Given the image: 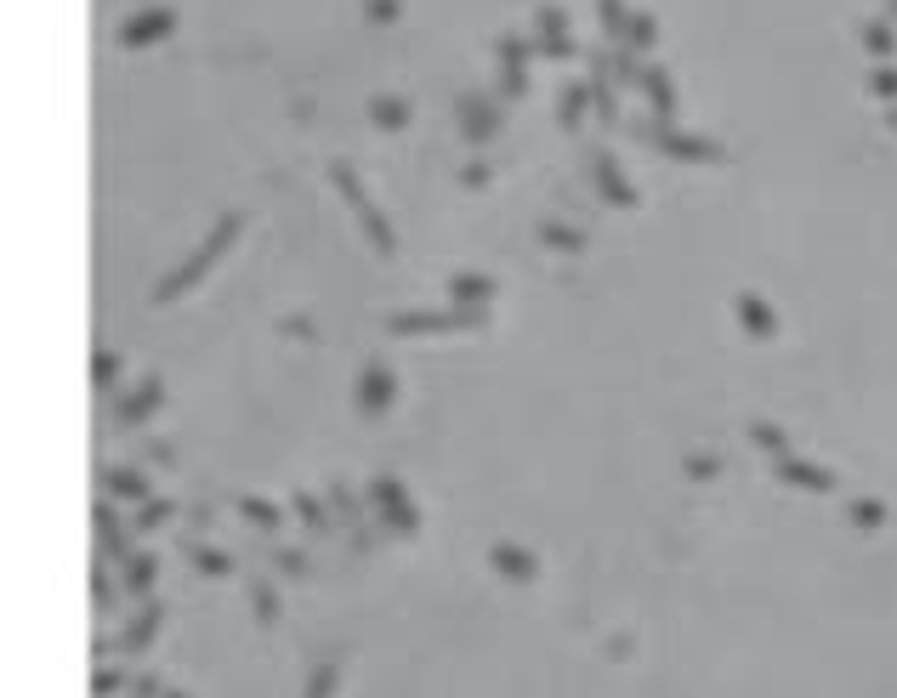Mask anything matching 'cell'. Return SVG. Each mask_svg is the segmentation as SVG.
<instances>
[{"instance_id":"6da1fadb","label":"cell","mask_w":897,"mask_h":698,"mask_svg":"<svg viewBox=\"0 0 897 698\" xmlns=\"http://www.w3.org/2000/svg\"><path fill=\"white\" fill-rule=\"evenodd\" d=\"M239 227H245V210H222V216H216V227L194 245V256H188L182 267H171V273L154 284V296H148V301H154V307H165V301H182V296H188V290H194V284L205 279V273H211V267L233 250Z\"/></svg>"},{"instance_id":"7a4b0ae2","label":"cell","mask_w":897,"mask_h":698,"mask_svg":"<svg viewBox=\"0 0 897 698\" xmlns=\"http://www.w3.org/2000/svg\"><path fill=\"white\" fill-rule=\"evenodd\" d=\"M330 182H335V193L352 205V216H358V227H364V239H370L375 256H398V233H392V222L381 216V205L364 193V182H358V171H352L347 159H335L330 165Z\"/></svg>"},{"instance_id":"3957f363","label":"cell","mask_w":897,"mask_h":698,"mask_svg":"<svg viewBox=\"0 0 897 698\" xmlns=\"http://www.w3.org/2000/svg\"><path fill=\"white\" fill-rule=\"evenodd\" d=\"M364 500H370L375 511H381V534H398V540H415L421 534V511L409 506V489H404V477H370V489H364Z\"/></svg>"},{"instance_id":"277c9868","label":"cell","mask_w":897,"mask_h":698,"mask_svg":"<svg viewBox=\"0 0 897 698\" xmlns=\"http://www.w3.org/2000/svg\"><path fill=\"white\" fill-rule=\"evenodd\" d=\"M489 307H426V313H392L387 335H455V330H483Z\"/></svg>"},{"instance_id":"5b68a950","label":"cell","mask_w":897,"mask_h":698,"mask_svg":"<svg viewBox=\"0 0 897 698\" xmlns=\"http://www.w3.org/2000/svg\"><path fill=\"white\" fill-rule=\"evenodd\" d=\"M352 403H358V415H364V420L392 415V403H398V375H392V364L370 358V364L358 369V381H352Z\"/></svg>"},{"instance_id":"8992f818","label":"cell","mask_w":897,"mask_h":698,"mask_svg":"<svg viewBox=\"0 0 897 698\" xmlns=\"http://www.w3.org/2000/svg\"><path fill=\"white\" fill-rule=\"evenodd\" d=\"M159 409H165V381H159V375H142L131 392H120V403H114V426H120V432H137V426H148Z\"/></svg>"},{"instance_id":"52a82bcc","label":"cell","mask_w":897,"mask_h":698,"mask_svg":"<svg viewBox=\"0 0 897 698\" xmlns=\"http://www.w3.org/2000/svg\"><path fill=\"white\" fill-rule=\"evenodd\" d=\"M91 523H97V557L103 562H114V568H125V562L137 557V545H131V534L137 528H125L120 517H114V500H97V511H91Z\"/></svg>"},{"instance_id":"ba28073f","label":"cell","mask_w":897,"mask_h":698,"mask_svg":"<svg viewBox=\"0 0 897 698\" xmlns=\"http://www.w3.org/2000/svg\"><path fill=\"white\" fill-rule=\"evenodd\" d=\"M159 625H165V602H159V596H148V602H142V608L120 625V636H114V653H120V659H137V653H148V647H154V636H159Z\"/></svg>"},{"instance_id":"9c48e42d","label":"cell","mask_w":897,"mask_h":698,"mask_svg":"<svg viewBox=\"0 0 897 698\" xmlns=\"http://www.w3.org/2000/svg\"><path fill=\"white\" fill-rule=\"evenodd\" d=\"M171 29H176L171 6H142V12H131V18L120 23V46L125 52H142V46H159Z\"/></svg>"},{"instance_id":"30bf717a","label":"cell","mask_w":897,"mask_h":698,"mask_svg":"<svg viewBox=\"0 0 897 698\" xmlns=\"http://www.w3.org/2000/svg\"><path fill=\"white\" fill-rule=\"evenodd\" d=\"M494 131H500V103H489L483 91H466V97H460V137L477 148V142H489Z\"/></svg>"},{"instance_id":"8fae6325","label":"cell","mask_w":897,"mask_h":698,"mask_svg":"<svg viewBox=\"0 0 897 698\" xmlns=\"http://www.w3.org/2000/svg\"><path fill=\"white\" fill-rule=\"evenodd\" d=\"M489 568L506 579V585H534V579H540V562L528 557L523 545H511V540H494L489 545Z\"/></svg>"},{"instance_id":"7c38bea8","label":"cell","mask_w":897,"mask_h":698,"mask_svg":"<svg viewBox=\"0 0 897 698\" xmlns=\"http://www.w3.org/2000/svg\"><path fill=\"white\" fill-rule=\"evenodd\" d=\"M494 301V279L489 273H449V307H489Z\"/></svg>"},{"instance_id":"4fadbf2b","label":"cell","mask_w":897,"mask_h":698,"mask_svg":"<svg viewBox=\"0 0 897 698\" xmlns=\"http://www.w3.org/2000/svg\"><path fill=\"white\" fill-rule=\"evenodd\" d=\"M154 579H159V557L154 551H137V557L120 568V591L137 596V602H148V596H154Z\"/></svg>"},{"instance_id":"5bb4252c","label":"cell","mask_w":897,"mask_h":698,"mask_svg":"<svg viewBox=\"0 0 897 698\" xmlns=\"http://www.w3.org/2000/svg\"><path fill=\"white\" fill-rule=\"evenodd\" d=\"M103 489H108V500H125V506L154 500V489H148V477H142L137 466H114V472H103Z\"/></svg>"},{"instance_id":"9a60e30c","label":"cell","mask_w":897,"mask_h":698,"mask_svg":"<svg viewBox=\"0 0 897 698\" xmlns=\"http://www.w3.org/2000/svg\"><path fill=\"white\" fill-rule=\"evenodd\" d=\"M591 171H597V188H602V199H608V205L636 210V188L625 182V176H619V165H614V159H608V154H597V159H591Z\"/></svg>"},{"instance_id":"2e32d148","label":"cell","mask_w":897,"mask_h":698,"mask_svg":"<svg viewBox=\"0 0 897 698\" xmlns=\"http://www.w3.org/2000/svg\"><path fill=\"white\" fill-rule=\"evenodd\" d=\"M409 114H415L409 97H392V91H375V97H370V125H375V131H404Z\"/></svg>"},{"instance_id":"e0dca14e","label":"cell","mask_w":897,"mask_h":698,"mask_svg":"<svg viewBox=\"0 0 897 698\" xmlns=\"http://www.w3.org/2000/svg\"><path fill=\"white\" fill-rule=\"evenodd\" d=\"M91 608H97V619H114V608H120V591H114V562L97 557V568H91Z\"/></svg>"},{"instance_id":"ac0fdd59","label":"cell","mask_w":897,"mask_h":698,"mask_svg":"<svg viewBox=\"0 0 897 698\" xmlns=\"http://www.w3.org/2000/svg\"><path fill=\"white\" fill-rule=\"evenodd\" d=\"M585 97H591V80L563 86V97H557V125H563V131H580L585 125Z\"/></svg>"},{"instance_id":"d6986e66","label":"cell","mask_w":897,"mask_h":698,"mask_svg":"<svg viewBox=\"0 0 897 698\" xmlns=\"http://www.w3.org/2000/svg\"><path fill=\"white\" fill-rule=\"evenodd\" d=\"M239 517L256 523L262 534H279V528H284V511L273 506V500H262V494H239Z\"/></svg>"},{"instance_id":"ffe728a7","label":"cell","mask_w":897,"mask_h":698,"mask_svg":"<svg viewBox=\"0 0 897 698\" xmlns=\"http://www.w3.org/2000/svg\"><path fill=\"white\" fill-rule=\"evenodd\" d=\"M290 511H296V517L313 528V534H335V511H330V500H313V494H290Z\"/></svg>"},{"instance_id":"44dd1931","label":"cell","mask_w":897,"mask_h":698,"mask_svg":"<svg viewBox=\"0 0 897 698\" xmlns=\"http://www.w3.org/2000/svg\"><path fill=\"white\" fill-rule=\"evenodd\" d=\"M250 613H256L262 630L279 625V591H273V579H250Z\"/></svg>"},{"instance_id":"7402d4cb","label":"cell","mask_w":897,"mask_h":698,"mask_svg":"<svg viewBox=\"0 0 897 698\" xmlns=\"http://www.w3.org/2000/svg\"><path fill=\"white\" fill-rule=\"evenodd\" d=\"M324 500H330V511H335V523H347V528H358L364 523V500L347 489V483H330L324 489Z\"/></svg>"},{"instance_id":"603a6c76","label":"cell","mask_w":897,"mask_h":698,"mask_svg":"<svg viewBox=\"0 0 897 698\" xmlns=\"http://www.w3.org/2000/svg\"><path fill=\"white\" fill-rule=\"evenodd\" d=\"M653 142H659V148H665V154H676V159H716V148H710V142L676 137V131H653Z\"/></svg>"},{"instance_id":"cb8c5ba5","label":"cell","mask_w":897,"mask_h":698,"mask_svg":"<svg viewBox=\"0 0 897 698\" xmlns=\"http://www.w3.org/2000/svg\"><path fill=\"white\" fill-rule=\"evenodd\" d=\"M540 245L580 256V250H585V233H580V227H563V222H540Z\"/></svg>"},{"instance_id":"d4e9b609","label":"cell","mask_w":897,"mask_h":698,"mask_svg":"<svg viewBox=\"0 0 897 698\" xmlns=\"http://www.w3.org/2000/svg\"><path fill=\"white\" fill-rule=\"evenodd\" d=\"M188 557H194V568L205 579H228L233 574V557L228 551H211V545H188Z\"/></svg>"},{"instance_id":"484cf974","label":"cell","mask_w":897,"mask_h":698,"mask_svg":"<svg viewBox=\"0 0 897 698\" xmlns=\"http://www.w3.org/2000/svg\"><path fill=\"white\" fill-rule=\"evenodd\" d=\"M171 517H176V506L154 494V500H142V506H137V523H131V528H137V534H154V528H165Z\"/></svg>"},{"instance_id":"4316f807","label":"cell","mask_w":897,"mask_h":698,"mask_svg":"<svg viewBox=\"0 0 897 698\" xmlns=\"http://www.w3.org/2000/svg\"><path fill=\"white\" fill-rule=\"evenodd\" d=\"M91 381H97V392H114V381H120V352L114 347H97V358H91Z\"/></svg>"},{"instance_id":"83f0119b","label":"cell","mask_w":897,"mask_h":698,"mask_svg":"<svg viewBox=\"0 0 897 698\" xmlns=\"http://www.w3.org/2000/svg\"><path fill=\"white\" fill-rule=\"evenodd\" d=\"M131 687V670H97L91 676V698H114V693H125Z\"/></svg>"},{"instance_id":"f1b7e54d","label":"cell","mask_w":897,"mask_h":698,"mask_svg":"<svg viewBox=\"0 0 897 698\" xmlns=\"http://www.w3.org/2000/svg\"><path fill=\"white\" fill-rule=\"evenodd\" d=\"M335 681H341V670H335V664H318L313 676H307V693L301 698H335Z\"/></svg>"},{"instance_id":"f546056e","label":"cell","mask_w":897,"mask_h":698,"mask_svg":"<svg viewBox=\"0 0 897 698\" xmlns=\"http://www.w3.org/2000/svg\"><path fill=\"white\" fill-rule=\"evenodd\" d=\"M273 562H279L284 579H307V574H313V562L301 557V551H290V545H279V551H273Z\"/></svg>"},{"instance_id":"4dcf8cb0","label":"cell","mask_w":897,"mask_h":698,"mask_svg":"<svg viewBox=\"0 0 897 698\" xmlns=\"http://www.w3.org/2000/svg\"><path fill=\"white\" fill-rule=\"evenodd\" d=\"M642 86H648V97H653V108L670 120V74H659V69H648L642 74Z\"/></svg>"},{"instance_id":"1f68e13d","label":"cell","mask_w":897,"mask_h":698,"mask_svg":"<svg viewBox=\"0 0 897 698\" xmlns=\"http://www.w3.org/2000/svg\"><path fill=\"white\" fill-rule=\"evenodd\" d=\"M523 86H528L523 63H500V97H523Z\"/></svg>"},{"instance_id":"d6a6232c","label":"cell","mask_w":897,"mask_h":698,"mask_svg":"<svg viewBox=\"0 0 897 698\" xmlns=\"http://www.w3.org/2000/svg\"><path fill=\"white\" fill-rule=\"evenodd\" d=\"M625 18H631V12H625L619 0H602V29H608V40H619V29H625Z\"/></svg>"},{"instance_id":"836d02e7","label":"cell","mask_w":897,"mask_h":698,"mask_svg":"<svg viewBox=\"0 0 897 698\" xmlns=\"http://www.w3.org/2000/svg\"><path fill=\"white\" fill-rule=\"evenodd\" d=\"M131 698H165V681L142 670V676H131Z\"/></svg>"},{"instance_id":"e575fe53","label":"cell","mask_w":897,"mask_h":698,"mask_svg":"<svg viewBox=\"0 0 897 698\" xmlns=\"http://www.w3.org/2000/svg\"><path fill=\"white\" fill-rule=\"evenodd\" d=\"M534 23H540L546 35H568V18L557 12V6H540V12H534Z\"/></svg>"},{"instance_id":"d590c367","label":"cell","mask_w":897,"mask_h":698,"mask_svg":"<svg viewBox=\"0 0 897 698\" xmlns=\"http://www.w3.org/2000/svg\"><path fill=\"white\" fill-rule=\"evenodd\" d=\"M739 307H744V324H750V330H767V313H761L756 296H739Z\"/></svg>"},{"instance_id":"8d00e7d4","label":"cell","mask_w":897,"mask_h":698,"mask_svg":"<svg viewBox=\"0 0 897 698\" xmlns=\"http://www.w3.org/2000/svg\"><path fill=\"white\" fill-rule=\"evenodd\" d=\"M460 182H466V188H489V165H483V159H472V165L460 171Z\"/></svg>"},{"instance_id":"74e56055","label":"cell","mask_w":897,"mask_h":698,"mask_svg":"<svg viewBox=\"0 0 897 698\" xmlns=\"http://www.w3.org/2000/svg\"><path fill=\"white\" fill-rule=\"evenodd\" d=\"M165 698H188V693H176V687H165Z\"/></svg>"}]
</instances>
